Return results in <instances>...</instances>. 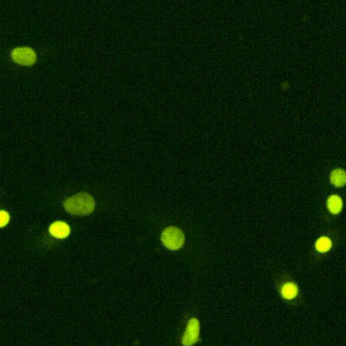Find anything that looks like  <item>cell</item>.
Here are the masks:
<instances>
[{"mask_svg": "<svg viewBox=\"0 0 346 346\" xmlns=\"http://www.w3.org/2000/svg\"><path fill=\"white\" fill-rule=\"evenodd\" d=\"M185 242L184 232L176 226H169L161 233V242L165 249L170 251H178L182 249Z\"/></svg>", "mask_w": 346, "mask_h": 346, "instance_id": "cell-3", "label": "cell"}, {"mask_svg": "<svg viewBox=\"0 0 346 346\" xmlns=\"http://www.w3.org/2000/svg\"><path fill=\"white\" fill-rule=\"evenodd\" d=\"M330 179L333 185L339 186V187L343 186L346 183V172L344 171L343 169H335L330 175Z\"/></svg>", "mask_w": 346, "mask_h": 346, "instance_id": "cell-8", "label": "cell"}, {"mask_svg": "<svg viewBox=\"0 0 346 346\" xmlns=\"http://www.w3.org/2000/svg\"><path fill=\"white\" fill-rule=\"evenodd\" d=\"M200 334V323L196 318L189 319L185 333L182 338V344L184 346H193L199 342Z\"/></svg>", "mask_w": 346, "mask_h": 346, "instance_id": "cell-4", "label": "cell"}, {"mask_svg": "<svg viewBox=\"0 0 346 346\" xmlns=\"http://www.w3.org/2000/svg\"><path fill=\"white\" fill-rule=\"evenodd\" d=\"M280 293L284 299H295L299 293V287L297 284L294 282H286L283 285L280 289Z\"/></svg>", "mask_w": 346, "mask_h": 346, "instance_id": "cell-6", "label": "cell"}, {"mask_svg": "<svg viewBox=\"0 0 346 346\" xmlns=\"http://www.w3.org/2000/svg\"><path fill=\"white\" fill-rule=\"evenodd\" d=\"M327 208L329 209V211L334 215L340 214L343 208L342 199L338 195L330 196L327 199Z\"/></svg>", "mask_w": 346, "mask_h": 346, "instance_id": "cell-7", "label": "cell"}, {"mask_svg": "<svg viewBox=\"0 0 346 346\" xmlns=\"http://www.w3.org/2000/svg\"><path fill=\"white\" fill-rule=\"evenodd\" d=\"M63 208L69 215L86 216L95 210L96 200L89 192H78L64 199Z\"/></svg>", "mask_w": 346, "mask_h": 346, "instance_id": "cell-1", "label": "cell"}, {"mask_svg": "<svg viewBox=\"0 0 346 346\" xmlns=\"http://www.w3.org/2000/svg\"><path fill=\"white\" fill-rule=\"evenodd\" d=\"M10 212L4 209V208H0V229H4L5 227L9 225L10 222Z\"/></svg>", "mask_w": 346, "mask_h": 346, "instance_id": "cell-10", "label": "cell"}, {"mask_svg": "<svg viewBox=\"0 0 346 346\" xmlns=\"http://www.w3.org/2000/svg\"><path fill=\"white\" fill-rule=\"evenodd\" d=\"M333 247L332 240L327 236H321L317 240L315 243V249L319 253H326L329 251Z\"/></svg>", "mask_w": 346, "mask_h": 346, "instance_id": "cell-9", "label": "cell"}, {"mask_svg": "<svg viewBox=\"0 0 346 346\" xmlns=\"http://www.w3.org/2000/svg\"><path fill=\"white\" fill-rule=\"evenodd\" d=\"M10 59L14 64L22 67H32L37 64L38 54L31 46L22 45L13 48L10 53Z\"/></svg>", "mask_w": 346, "mask_h": 346, "instance_id": "cell-2", "label": "cell"}, {"mask_svg": "<svg viewBox=\"0 0 346 346\" xmlns=\"http://www.w3.org/2000/svg\"><path fill=\"white\" fill-rule=\"evenodd\" d=\"M48 232L51 237L56 240H65L71 234V227L69 222L64 220H57L49 226Z\"/></svg>", "mask_w": 346, "mask_h": 346, "instance_id": "cell-5", "label": "cell"}]
</instances>
